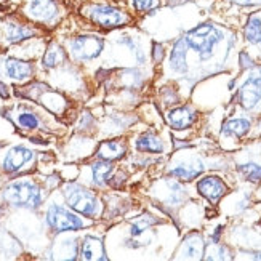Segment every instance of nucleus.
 Listing matches in <instances>:
<instances>
[{"instance_id":"f257e3e1","label":"nucleus","mask_w":261,"mask_h":261,"mask_svg":"<svg viewBox=\"0 0 261 261\" xmlns=\"http://www.w3.org/2000/svg\"><path fill=\"white\" fill-rule=\"evenodd\" d=\"M183 40L186 43L188 53H192L196 58L202 63L212 61L215 58H226V55L231 48L220 50L221 47H228L234 43L232 36L229 32L213 24V22H203L189 31L186 36H183Z\"/></svg>"},{"instance_id":"f03ea898","label":"nucleus","mask_w":261,"mask_h":261,"mask_svg":"<svg viewBox=\"0 0 261 261\" xmlns=\"http://www.w3.org/2000/svg\"><path fill=\"white\" fill-rule=\"evenodd\" d=\"M4 200L19 208H39L42 203L40 188L29 179H19L10 183L4 189Z\"/></svg>"},{"instance_id":"7ed1b4c3","label":"nucleus","mask_w":261,"mask_h":261,"mask_svg":"<svg viewBox=\"0 0 261 261\" xmlns=\"http://www.w3.org/2000/svg\"><path fill=\"white\" fill-rule=\"evenodd\" d=\"M64 197L67 200V205L74 208L77 213L84 215V217H98L101 212V205L98 197L92 191H88L82 186L77 185H67L64 188Z\"/></svg>"},{"instance_id":"20e7f679","label":"nucleus","mask_w":261,"mask_h":261,"mask_svg":"<svg viewBox=\"0 0 261 261\" xmlns=\"http://www.w3.org/2000/svg\"><path fill=\"white\" fill-rule=\"evenodd\" d=\"M105 40L98 36H79L69 42V50L75 61H92L101 55Z\"/></svg>"},{"instance_id":"39448f33","label":"nucleus","mask_w":261,"mask_h":261,"mask_svg":"<svg viewBox=\"0 0 261 261\" xmlns=\"http://www.w3.org/2000/svg\"><path fill=\"white\" fill-rule=\"evenodd\" d=\"M237 99L242 108L253 109L261 101V66H255L248 72L247 79L239 87Z\"/></svg>"},{"instance_id":"423d86ee","label":"nucleus","mask_w":261,"mask_h":261,"mask_svg":"<svg viewBox=\"0 0 261 261\" xmlns=\"http://www.w3.org/2000/svg\"><path fill=\"white\" fill-rule=\"evenodd\" d=\"M88 16L95 24L112 29V28H119L122 24H127L130 21V16L127 13H123L122 10H117L114 7L109 5H93L88 8Z\"/></svg>"},{"instance_id":"0eeeda50","label":"nucleus","mask_w":261,"mask_h":261,"mask_svg":"<svg viewBox=\"0 0 261 261\" xmlns=\"http://www.w3.org/2000/svg\"><path fill=\"white\" fill-rule=\"evenodd\" d=\"M47 223L51 229L55 231H75L84 228V221L75 217L74 213H71L69 210H66L64 207H60L53 203V205L48 207L47 210Z\"/></svg>"},{"instance_id":"6e6552de","label":"nucleus","mask_w":261,"mask_h":261,"mask_svg":"<svg viewBox=\"0 0 261 261\" xmlns=\"http://www.w3.org/2000/svg\"><path fill=\"white\" fill-rule=\"evenodd\" d=\"M26 11L32 19L40 22H53L58 16V7L55 0H31Z\"/></svg>"},{"instance_id":"1a4fd4ad","label":"nucleus","mask_w":261,"mask_h":261,"mask_svg":"<svg viewBox=\"0 0 261 261\" xmlns=\"http://www.w3.org/2000/svg\"><path fill=\"white\" fill-rule=\"evenodd\" d=\"M31 161H34V152L24 146H16L7 152L2 168L7 173H16Z\"/></svg>"},{"instance_id":"9d476101","label":"nucleus","mask_w":261,"mask_h":261,"mask_svg":"<svg viewBox=\"0 0 261 261\" xmlns=\"http://www.w3.org/2000/svg\"><path fill=\"white\" fill-rule=\"evenodd\" d=\"M197 189L200 194L205 199H208L212 203H217L226 194V191H228V188H226V185L223 183V179L218 176L202 178L197 185Z\"/></svg>"},{"instance_id":"9b49d317","label":"nucleus","mask_w":261,"mask_h":261,"mask_svg":"<svg viewBox=\"0 0 261 261\" xmlns=\"http://www.w3.org/2000/svg\"><path fill=\"white\" fill-rule=\"evenodd\" d=\"M197 114L196 111L189 108V106H183V108H176V109H172L167 114V120L170 123V127L172 128H176V130H181V128H188L191 127L192 123H194Z\"/></svg>"},{"instance_id":"f8f14e48","label":"nucleus","mask_w":261,"mask_h":261,"mask_svg":"<svg viewBox=\"0 0 261 261\" xmlns=\"http://www.w3.org/2000/svg\"><path fill=\"white\" fill-rule=\"evenodd\" d=\"M4 69H5V74L10 79H13V81H26V79H29L32 75L34 67L31 63L15 60V58H8L4 63Z\"/></svg>"},{"instance_id":"ddd939ff","label":"nucleus","mask_w":261,"mask_h":261,"mask_svg":"<svg viewBox=\"0 0 261 261\" xmlns=\"http://www.w3.org/2000/svg\"><path fill=\"white\" fill-rule=\"evenodd\" d=\"M203 255V239L202 236L194 232L189 234L183 245L179 248V258H189V259H197Z\"/></svg>"},{"instance_id":"4468645a","label":"nucleus","mask_w":261,"mask_h":261,"mask_svg":"<svg viewBox=\"0 0 261 261\" xmlns=\"http://www.w3.org/2000/svg\"><path fill=\"white\" fill-rule=\"evenodd\" d=\"M135 147L138 151H143V152L161 154V152H164V141H162L161 136H157L155 133L146 132L135 140Z\"/></svg>"},{"instance_id":"2eb2a0df","label":"nucleus","mask_w":261,"mask_h":261,"mask_svg":"<svg viewBox=\"0 0 261 261\" xmlns=\"http://www.w3.org/2000/svg\"><path fill=\"white\" fill-rule=\"evenodd\" d=\"M81 255L84 259H106L103 242L92 236H88L84 239L82 247H81Z\"/></svg>"},{"instance_id":"dca6fc26","label":"nucleus","mask_w":261,"mask_h":261,"mask_svg":"<svg viewBox=\"0 0 261 261\" xmlns=\"http://www.w3.org/2000/svg\"><path fill=\"white\" fill-rule=\"evenodd\" d=\"M202 162H181L178 164L176 167L170 168V175L175 176V178H179V179H194L197 175L202 173Z\"/></svg>"},{"instance_id":"f3484780","label":"nucleus","mask_w":261,"mask_h":261,"mask_svg":"<svg viewBox=\"0 0 261 261\" xmlns=\"http://www.w3.org/2000/svg\"><path fill=\"white\" fill-rule=\"evenodd\" d=\"M250 120L248 119H231L224 123V127H223V138L226 136V138H241V136H244L248 130H250Z\"/></svg>"},{"instance_id":"a211bd4d","label":"nucleus","mask_w":261,"mask_h":261,"mask_svg":"<svg viewBox=\"0 0 261 261\" xmlns=\"http://www.w3.org/2000/svg\"><path fill=\"white\" fill-rule=\"evenodd\" d=\"M125 154V144L119 141H103L98 147L96 155L103 161H116Z\"/></svg>"},{"instance_id":"6ab92c4d","label":"nucleus","mask_w":261,"mask_h":261,"mask_svg":"<svg viewBox=\"0 0 261 261\" xmlns=\"http://www.w3.org/2000/svg\"><path fill=\"white\" fill-rule=\"evenodd\" d=\"M244 37L248 43H261V13H253L248 16L244 26Z\"/></svg>"},{"instance_id":"aec40b11","label":"nucleus","mask_w":261,"mask_h":261,"mask_svg":"<svg viewBox=\"0 0 261 261\" xmlns=\"http://www.w3.org/2000/svg\"><path fill=\"white\" fill-rule=\"evenodd\" d=\"M34 34H36V31H34L32 28L18 24V22H8V24L5 26V36H7V42L8 43L22 42V40L32 37Z\"/></svg>"},{"instance_id":"412c9836","label":"nucleus","mask_w":261,"mask_h":261,"mask_svg":"<svg viewBox=\"0 0 261 261\" xmlns=\"http://www.w3.org/2000/svg\"><path fill=\"white\" fill-rule=\"evenodd\" d=\"M92 172H93V185L95 186H105L108 183V179L112 172V165L109 161L105 162H96L92 165Z\"/></svg>"},{"instance_id":"4be33fe9","label":"nucleus","mask_w":261,"mask_h":261,"mask_svg":"<svg viewBox=\"0 0 261 261\" xmlns=\"http://www.w3.org/2000/svg\"><path fill=\"white\" fill-rule=\"evenodd\" d=\"M64 60V51L61 50V47L58 45H51V47L47 50V53L43 55V60L42 64L47 67V69H51V67H56L61 61Z\"/></svg>"},{"instance_id":"5701e85b","label":"nucleus","mask_w":261,"mask_h":261,"mask_svg":"<svg viewBox=\"0 0 261 261\" xmlns=\"http://www.w3.org/2000/svg\"><path fill=\"white\" fill-rule=\"evenodd\" d=\"M16 123H18L21 128L34 130V128H39L40 127V119L36 114H34V112L24 111V112H19V114L16 116Z\"/></svg>"},{"instance_id":"b1692460","label":"nucleus","mask_w":261,"mask_h":261,"mask_svg":"<svg viewBox=\"0 0 261 261\" xmlns=\"http://www.w3.org/2000/svg\"><path fill=\"white\" fill-rule=\"evenodd\" d=\"M237 170L250 181H259L261 179V165L258 164H242V165H237Z\"/></svg>"},{"instance_id":"393cba45","label":"nucleus","mask_w":261,"mask_h":261,"mask_svg":"<svg viewBox=\"0 0 261 261\" xmlns=\"http://www.w3.org/2000/svg\"><path fill=\"white\" fill-rule=\"evenodd\" d=\"M130 4L136 11L144 13V11H149V10L155 8L159 5V0H130Z\"/></svg>"},{"instance_id":"a878e982","label":"nucleus","mask_w":261,"mask_h":261,"mask_svg":"<svg viewBox=\"0 0 261 261\" xmlns=\"http://www.w3.org/2000/svg\"><path fill=\"white\" fill-rule=\"evenodd\" d=\"M229 2L241 7H261V0H229Z\"/></svg>"},{"instance_id":"bb28decb","label":"nucleus","mask_w":261,"mask_h":261,"mask_svg":"<svg viewBox=\"0 0 261 261\" xmlns=\"http://www.w3.org/2000/svg\"><path fill=\"white\" fill-rule=\"evenodd\" d=\"M154 58H155V61H161V58L164 56V50L161 51V45H154Z\"/></svg>"},{"instance_id":"cd10ccee","label":"nucleus","mask_w":261,"mask_h":261,"mask_svg":"<svg viewBox=\"0 0 261 261\" xmlns=\"http://www.w3.org/2000/svg\"><path fill=\"white\" fill-rule=\"evenodd\" d=\"M4 88H7L2 82H0V95H2V98H7L8 96V92L7 90H4Z\"/></svg>"},{"instance_id":"c85d7f7f","label":"nucleus","mask_w":261,"mask_h":261,"mask_svg":"<svg viewBox=\"0 0 261 261\" xmlns=\"http://www.w3.org/2000/svg\"><path fill=\"white\" fill-rule=\"evenodd\" d=\"M253 258H255V259H261V253H255Z\"/></svg>"}]
</instances>
